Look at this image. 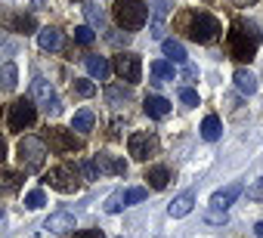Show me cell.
Segmentation results:
<instances>
[{
  "mask_svg": "<svg viewBox=\"0 0 263 238\" xmlns=\"http://www.w3.org/2000/svg\"><path fill=\"white\" fill-rule=\"evenodd\" d=\"M16 152H19V164H22L25 173H37L44 167V161H47V143L37 140V136L19 140V149Z\"/></svg>",
  "mask_w": 263,
  "mask_h": 238,
  "instance_id": "cell-3",
  "label": "cell"
},
{
  "mask_svg": "<svg viewBox=\"0 0 263 238\" xmlns=\"http://www.w3.org/2000/svg\"><path fill=\"white\" fill-rule=\"evenodd\" d=\"M245 189L238 186V183H229V186H223V189H217L214 195H211V207H220V210H226L238 195H241Z\"/></svg>",
  "mask_w": 263,
  "mask_h": 238,
  "instance_id": "cell-12",
  "label": "cell"
},
{
  "mask_svg": "<svg viewBox=\"0 0 263 238\" xmlns=\"http://www.w3.org/2000/svg\"><path fill=\"white\" fill-rule=\"evenodd\" d=\"M254 0H232V7H251Z\"/></svg>",
  "mask_w": 263,
  "mask_h": 238,
  "instance_id": "cell-42",
  "label": "cell"
},
{
  "mask_svg": "<svg viewBox=\"0 0 263 238\" xmlns=\"http://www.w3.org/2000/svg\"><path fill=\"white\" fill-rule=\"evenodd\" d=\"M0 81H4V90H16V84H19V68H16V62H7L4 68H0Z\"/></svg>",
  "mask_w": 263,
  "mask_h": 238,
  "instance_id": "cell-27",
  "label": "cell"
},
{
  "mask_svg": "<svg viewBox=\"0 0 263 238\" xmlns=\"http://www.w3.org/2000/svg\"><path fill=\"white\" fill-rule=\"evenodd\" d=\"M4 161H7V140L0 136V164H4Z\"/></svg>",
  "mask_w": 263,
  "mask_h": 238,
  "instance_id": "cell-40",
  "label": "cell"
},
{
  "mask_svg": "<svg viewBox=\"0 0 263 238\" xmlns=\"http://www.w3.org/2000/svg\"><path fill=\"white\" fill-rule=\"evenodd\" d=\"M204 220H208L211 226H223V223H226L229 216H226V210H220V207H211V210L204 213Z\"/></svg>",
  "mask_w": 263,
  "mask_h": 238,
  "instance_id": "cell-36",
  "label": "cell"
},
{
  "mask_svg": "<svg viewBox=\"0 0 263 238\" xmlns=\"http://www.w3.org/2000/svg\"><path fill=\"white\" fill-rule=\"evenodd\" d=\"M84 65H87L90 77H96V81H108V74H111V65H108L102 56H87Z\"/></svg>",
  "mask_w": 263,
  "mask_h": 238,
  "instance_id": "cell-16",
  "label": "cell"
},
{
  "mask_svg": "<svg viewBox=\"0 0 263 238\" xmlns=\"http://www.w3.org/2000/svg\"><path fill=\"white\" fill-rule=\"evenodd\" d=\"M44 229L53 232V235H65V232L74 229V213H68V210H53V213L47 216Z\"/></svg>",
  "mask_w": 263,
  "mask_h": 238,
  "instance_id": "cell-11",
  "label": "cell"
},
{
  "mask_svg": "<svg viewBox=\"0 0 263 238\" xmlns=\"http://www.w3.org/2000/svg\"><path fill=\"white\" fill-rule=\"evenodd\" d=\"M260 41H263V34L254 25H245L241 19L232 22V31H229V53H232V59L251 62L254 53H257V47H260Z\"/></svg>",
  "mask_w": 263,
  "mask_h": 238,
  "instance_id": "cell-1",
  "label": "cell"
},
{
  "mask_svg": "<svg viewBox=\"0 0 263 238\" xmlns=\"http://www.w3.org/2000/svg\"><path fill=\"white\" fill-rule=\"evenodd\" d=\"M93 121H96L93 111H90V108H81V111L74 114V121H71V130L84 136V133H90V130H93Z\"/></svg>",
  "mask_w": 263,
  "mask_h": 238,
  "instance_id": "cell-22",
  "label": "cell"
},
{
  "mask_svg": "<svg viewBox=\"0 0 263 238\" xmlns=\"http://www.w3.org/2000/svg\"><path fill=\"white\" fill-rule=\"evenodd\" d=\"M71 238H105L102 229H84V232H74Z\"/></svg>",
  "mask_w": 263,
  "mask_h": 238,
  "instance_id": "cell-39",
  "label": "cell"
},
{
  "mask_svg": "<svg viewBox=\"0 0 263 238\" xmlns=\"http://www.w3.org/2000/svg\"><path fill=\"white\" fill-rule=\"evenodd\" d=\"M149 19V7L143 0H115V22L124 31H140Z\"/></svg>",
  "mask_w": 263,
  "mask_h": 238,
  "instance_id": "cell-2",
  "label": "cell"
},
{
  "mask_svg": "<svg viewBox=\"0 0 263 238\" xmlns=\"http://www.w3.org/2000/svg\"><path fill=\"white\" fill-rule=\"evenodd\" d=\"M19 186H22V173H16V170H0V195L19 192Z\"/></svg>",
  "mask_w": 263,
  "mask_h": 238,
  "instance_id": "cell-21",
  "label": "cell"
},
{
  "mask_svg": "<svg viewBox=\"0 0 263 238\" xmlns=\"http://www.w3.org/2000/svg\"><path fill=\"white\" fill-rule=\"evenodd\" d=\"M232 81H235V87L241 90V93H257V77L248 71V68H235V74H232Z\"/></svg>",
  "mask_w": 263,
  "mask_h": 238,
  "instance_id": "cell-19",
  "label": "cell"
},
{
  "mask_svg": "<svg viewBox=\"0 0 263 238\" xmlns=\"http://www.w3.org/2000/svg\"><path fill=\"white\" fill-rule=\"evenodd\" d=\"M161 47H164V56H167L171 62H177V65H186V47H183L180 41H174V37H171V41H164Z\"/></svg>",
  "mask_w": 263,
  "mask_h": 238,
  "instance_id": "cell-23",
  "label": "cell"
},
{
  "mask_svg": "<svg viewBox=\"0 0 263 238\" xmlns=\"http://www.w3.org/2000/svg\"><path fill=\"white\" fill-rule=\"evenodd\" d=\"M44 204H47L44 189H31V192L25 195V207H28V210H37V207H44Z\"/></svg>",
  "mask_w": 263,
  "mask_h": 238,
  "instance_id": "cell-31",
  "label": "cell"
},
{
  "mask_svg": "<svg viewBox=\"0 0 263 238\" xmlns=\"http://www.w3.org/2000/svg\"><path fill=\"white\" fill-rule=\"evenodd\" d=\"M254 235H257V238H263V223H257V226H254Z\"/></svg>",
  "mask_w": 263,
  "mask_h": 238,
  "instance_id": "cell-43",
  "label": "cell"
},
{
  "mask_svg": "<svg viewBox=\"0 0 263 238\" xmlns=\"http://www.w3.org/2000/svg\"><path fill=\"white\" fill-rule=\"evenodd\" d=\"M146 114L149 117H167L171 114V102L164 99V96H146Z\"/></svg>",
  "mask_w": 263,
  "mask_h": 238,
  "instance_id": "cell-17",
  "label": "cell"
},
{
  "mask_svg": "<svg viewBox=\"0 0 263 238\" xmlns=\"http://www.w3.org/2000/svg\"><path fill=\"white\" fill-rule=\"evenodd\" d=\"M189 37L195 44H214L220 37V22L208 13H195L192 16V25H189Z\"/></svg>",
  "mask_w": 263,
  "mask_h": 238,
  "instance_id": "cell-9",
  "label": "cell"
},
{
  "mask_svg": "<svg viewBox=\"0 0 263 238\" xmlns=\"http://www.w3.org/2000/svg\"><path fill=\"white\" fill-rule=\"evenodd\" d=\"M127 207V201H124V189H118V192H111L108 198H105V213H121Z\"/></svg>",
  "mask_w": 263,
  "mask_h": 238,
  "instance_id": "cell-29",
  "label": "cell"
},
{
  "mask_svg": "<svg viewBox=\"0 0 263 238\" xmlns=\"http://www.w3.org/2000/svg\"><path fill=\"white\" fill-rule=\"evenodd\" d=\"M192 207H195V195H192V192H183V195H177V198L171 201V207H167V213H171L174 220H180V216H186V213H192Z\"/></svg>",
  "mask_w": 263,
  "mask_h": 238,
  "instance_id": "cell-15",
  "label": "cell"
},
{
  "mask_svg": "<svg viewBox=\"0 0 263 238\" xmlns=\"http://www.w3.org/2000/svg\"><path fill=\"white\" fill-rule=\"evenodd\" d=\"M96 167H99V176L108 173V176H124L127 173V164L121 158H111V155H96Z\"/></svg>",
  "mask_w": 263,
  "mask_h": 238,
  "instance_id": "cell-14",
  "label": "cell"
},
{
  "mask_svg": "<svg viewBox=\"0 0 263 238\" xmlns=\"http://www.w3.org/2000/svg\"><path fill=\"white\" fill-rule=\"evenodd\" d=\"M220 133H223L220 117H217V114H208L204 121H201V140H208V143H217V140H220Z\"/></svg>",
  "mask_w": 263,
  "mask_h": 238,
  "instance_id": "cell-18",
  "label": "cell"
},
{
  "mask_svg": "<svg viewBox=\"0 0 263 238\" xmlns=\"http://www.w3.org/2000/svg\"><path fill=\"white\" fill-rule=\"evenodd\" d=\"M105 96H108V102H111V105H124V102L134 99L130 87H124V84H111V87L105 90Z\"/></svg>",
  "mask_w": 263,
  "mask_h": 238,
  "instance_id": "cell-24",
  "label": "cell"
},
{
  "mask_svg": "<svg viewBox=\"0 0 263 238\" xmlns=\"http://www.w3.org/2000/svg\"><path fill=\"white\" fill-rule=\"evenodd\" d=\"M248 198H251V201H263V176L248 186Z\"/></svg>",
  "mask_w": 263,
  "mask_h": 238,
  "instance_id": "cell-38",
  "label": "cell"
},
{
  "mask_svg": "<svg viewBox=\"0 0 263 238\" xmlns=\"http://www.w3.org/2000/svg\"><path fill=\"white\" fill-rule=\"evenodd\" d=\"M31 99H34V105H41V108H44L47 114H53V117L62 111V102H59L53 84L44 81V77H34V81H31Z\"/></svg>",
  "mask_w": 263,
  "mask_h": 238,
  "instance_id": "cell-6",
  "label": "cell"
},
{
  "mask_svg": "<svg viewBox=\"0 0 263 238\" xmlns=\"http://www.w3.org/2000/svg\"><path fill=\"white\" fill-rule=\"evenodd\" d=\"M158 149H161V143H158V136H155V133H149V130L130 133V140H127V152L134 155L137 161H149V158H155V155H158Z\"/></svg>",
  "mask_w": 263,
  "mask_h": 238,
  "instance_id": "cell-5",
  "label": "cell"
},
{
  "mask_svg": "<svg viewBox=\"0 0 263 238\" xmlns=\"http://www.w3.org/2000/svg\"><path fill=\"white\" fill-rule=\"evenodd\" d=\"M78 173H81L84 180H99V167H96V161H78Z\"/></svg>",
  "mask_w": 263,
  "mask_h": 238,
  "instance_id": "cell-35",
  "label": "cell"
},
{
  "mask_svg": "<svg viewBox=\"0 0 263 238\" xmlns=\"http://www.w3.org/2000/svg\"><path fill=\"white\" fill-rule=\"evenodd\" d=\"M44 183H50V189H56V192H62V195H71V192L81 189V176H78V170L68 167V164L53 167V170L44 176Z\"/></svg>",
  "mask_w": 263,
  "mask_h": 238,
  "instance_id": "cell-8",
  "label": "cell"
},
{
  "mask_svg": "<svg viewBox=\"0 0 263 238\" xmlns=\"http://www.w3.org/2000/svg\"><path fill=\"white\" fill-rule=\"evenodd\" d=\"M195 74H198V71H195V68H192V65H183V77H189V81H192V77H195Z\"/></svg>",
  "mask_w": 263,
  "mask_h": 238,
  "instance_id": "cell-41",
  "label": "cell"
},
{
  "mask_svg": "<svg viewBox=\"0 0 263 238\" xmlns=\"http://www.w3.org/2000/svg\"><path fill=\"white\" fill-rule=\"evenodd\" d=\"M152 77H155V84L174 81V62H167V59H158V62H152Z\"/></svg>",
  "mask_w": 263,
  "mask_h": 238,
  "instance_id": "cell-25",
  "label": "cell"
},
{
  "mask_svg": "<svg viewBox=\"0 0 263 238\" xmlns=\"http://www.w3.org/2000/svg\"><path fill=\"white\" fill-rule=\"evenodd\" d=\"M37 121V105H34V99L28 96V99H16L13 105H10V111H7V124H10V130H25V127H31Z\"/></svg>",
  "mask_w": 263,
  "mask_h": 238,
  "instance_id": "cell-4",
  "label": "cell"
},
{
  "mask_svg": "<svg viewBox=\"0 0 263 238\" xmlns=\"http://www.w3.org/2000/svg\"><path fill=\"white\" fill-rule=\"evenodd\" d=\"M13 28L22 31V34H31L37 25H34V16H16V19H13Z\"/></svg>",
  "mask_w": 263,
  "mask_h": 238,
  "instance_id": "cell-34",
  "label": "cell"
},
{
  "mask_svg": "<svg viewBox=\"0 0 263 238\" xmlns=\"http://www.w3.org/2000/svg\"><path fill=\"white\" fill-rule=\"evenodd\" d=\"M180 102L192 108V105H198V93H195L192 87H183V90H180Z\"/></svg>",
  "mask_w": 263,
  "mask_h": 238,
  "instance_id": "cell-37",
  "label": "cell"
},
{
  "mask_svg": "<svg viewBox=\"0 0 263 238\" xmlns=\"http://www.w3.org/2000/svg\"><path fill=\"white\" fill-rule=\"evenodd\" d=\"M84 16H87V22H90V28H99V31H102V25H105V13H102L99 7H93V4H87V7H84Z\"/></svg>",
  "mask_w": 263,
  "mask_h": 238,
  "instance_id": "cell-28",
  "label": "cell"
},
{
  "mask_svg": "<svg viewBox=\"0 0 263 238\" xmlns=\"http://www.w3.org/2000/svg\"><path fill=\"white\" fill-rule=\"evenodd\" d=\"M149 198V189H143V186H137V189H127L124 192V201H127V207L130 204H140V201H146Z\"/></svg>",
  "mask_w": 263,
  "mask_h": 238,
  "instance_id": "cell-33",
  "label": "cell"
},
{
  "mask_svg": "<svg viewBox=\"0 0 263 238\" xmlns=\"http://www.w3.org/2000/svg\"><path fill=\"white\" fill-rule=\"evenodd\" d=\"M96 41V34H93V28L90 25H81V28H74V44H81V47H90Z\"/></svg>",
  "mask_w": 263,
  "mask_h": 238,
  "instance_id": "cell-32",
  "label": "cell"
},
{
  "mask_svg": "<svg viewBox=\"0 0 263 238\" xmlns=\"http://www.w3.org/2000/svg\"><path fill=\"white\" fill-rule=\"evenodd\" d=\"M71 93H78V96L90 99V96L96 93V84H93V81H84V77H74V81H71Z\"/></svg>",
  "mask_w": 263,
  "mask_h": 238,
  "instance_id": "cell-30",
  "label": "cell"
},
{
  "mask_svg": "<svg viewBox=\"0 0 263 238\" xmlns=\"http://www.w3.org/2000/svg\"><path fill=\"white\" fill-rule=\"evenodd\" d=\"M47 146H50V152H56V155H68V152H78L84 143H81V133H74L71 127L65 130V127H50V133H47V140H44Z\"/></svg>",
  "mask_w": 263,
  "mask_h": 238,
  "instance_id": "cell-7",
  "label": "cell"
},
{
  "mask_svg": "<svg viewBox=\"0 0 263 238\" xmlns=\"http://www.w3.org/2000/svg\"><path fill=\"white\" fill-rule=\"evenodd\" d=\"M37 44H41L44 53H56V50H62L65 37H62L59 28H41V31H37Z\"/></svg>",
  "mask_w": 263,
  "mask_h": 238,
  "instance_id": "cell-13",
  "label": "cell"
},
{
  "mask_svg": "<svg viewBox=\"0 0 263 238\" xmlns=\"http://www.w3.org/2000/svg\"><path fill=\"white\" fill-rule=\"evenodd\" d=\"M78 4H87V0H78Z\"/></svg>",
  "mask_w": 263,
  "mask_h": 238,
  "instance_id": "cell-44",
  "label": "cell"
},
{
  "mask_svg": "<svg viewBox=\"0 0 263 238\" xmlns=\"http://www.w3.org/2000/svg\"><path fill=\"white\" fill-rule=\"evenodd\" d=\"M149 13L155 16V25H152V37H161V22H164V16H167V4H164V0H152Z\"/></svg>",
  "mask_w": 263,
  "mask_h": 238,
  "instance_id": "cell-26",
  "label": "cell"
},
{
  "mask_svg": "<svg viewBox=\"0 0 263 238\" xmlns=\"http://www.w3.org/2000/svg\"><path fill=\"white\" fill-rule=\"evenodd\" d=\"M115 71L127 84H140V77H143V59L137 53H118L115 56Z\"/></svg>",
  "mask_w": 263,
  "mask_h": 238,
  "instance_id": "cell-10",
  "label": "cell"
},
{
  "mask_svg": "<svg viewBox=\"0 0 263 238\" xmlns=\"http://www.w3.org/2000/svg\"><path fill=\"white\" fill-rule=\"evenodd\" d=\"M146 180H149V189L161 192V189H167V183H171V170H167V167H152V170H146Z\"/></svg>",
  "mask_w": 263,
  "mask_h": 238,
  "instance_id": "cell-20",
  "label": "cell"
}]
</instances>
